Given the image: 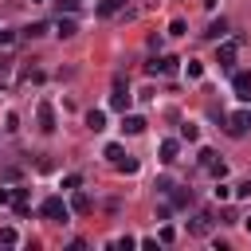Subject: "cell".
<instances>
[{
  "label": "cell",
  "instance_id": "obj_1",
  "mask_svg": "<svg viewBox=\"0 0 251 251\" xmlns=\"http://www.w3.org/2000/svg\"><path fill=\"white\" fill-rule=\"evenodd\" d=\"M39 212H43L47 220H55V224H67V216H71V204H63V196H47V200L39 204Z\"/></svg>",
  "mask_w": 251,
  "mask_h": 251
},
{
  "label": "cell",
  "instance_id": "obj_2",
  "mask_svg": "<svg viewBox=\"0 0 251 251\" xmlns=\"http://www.w3.org/2000/svg\"><path fill=\"white\" fill-rule=\"evenodd\" d=\"M251 129V110H235V114H227V133L231 137H243Z\"/></svg>",
  "mask_w": 251,
  "mask_h": 251
},
{
  "label": "cell",
  "instance_id": "obj_3",
  "mask_svg": "<svg viewBox=\"0 0 251 251\" xmlns=\"http://www.w3.org/2000/svg\"><path fill=\"white\" fill-rule=\"evenodd\" d=\"M35 122H39L43 133H55V106H51V102H39V106H35Z\"/></svg>",
  "mask_w": 251,
  "mask_h": 251
},
{
  "label": "cell",
  "instance_id": "obj_4",
  "mask_svg": "<svg viewBox=\"0 0 251 251\" xmlns=\"http://www.w3.org/2000/svg\"><path fill=\"white\" fill-rule=\"evenodd\" d=\"M188 231H192V235H208V231H212V212L200 208V212L188 220Z\"/></svg>",
  "mask_w": 251,
  "mask_h": 251
},
{
  "label": "cell",
  "instance_id": "obj_5",
  "mask_svg": "<svg viewBox=\"0 0 251 251\" xmlns=\"http://www.w3.org/2000/svg\"><path fill=\"white\" fill-rule=\"evenodd\" d=\"M239 43H243V35H235L231 43H220V51H216V63H220V67H231V63H235V47H239Z\"/></svg>",
  "mask_w": 251,
  "mask_h": 251
},
{
  "label": "cell",
  "instance_id": "obj_6",
  "mask_svg": "<svg viewBox=\"0 0 251 251\" xmlns=\"http://www.w3.org/2000/svg\"><path fill=\"white\" fill-rule=\"evenodd\" d=\"M176 63H180V59H173V55H161V59L145 63V71H149V75H173V71H176Z\"/></svg>",
  "mask_w": 251,
  "mask_h": 251
},
{
  "label": "cell",
  "instance_id": "obj_7",
  "mask_svg": "<svg viewBox=\"0 0 251 251\" xmlns=\"http://www.w3.org/2000/svg\"><path fill=\"white\" fill-rule=\"evenodd\" d=\"M110 106H114V110H122V114L129 110V86H126L122 78L114 82V94H110Z\"/></svg>",
  "mask_w": 251,
  "mask_h": 251
},
{
  "label": "cell",
  "instance_id": "obj_8",
  "mask_svg": "<svg viewBox=\"0 0 251 251\" xmlns=\"http://www.w3.org/2000/svg\"><path fill=\"white\" fill-rule=\"evenodd\" d=\"M231 90H235V98L251 102V71H239V75L231 78Z\"/></svg>",
  "mask_w": 251,
  "mask_h": 251
},
{
  "label": "cell",
  "instance_id": "obj_9",
  "mask_svg": "<svg viewBox=\"0 0 251 251\" xmlns=\"http://www.w3.org/2000/svg\"><path fill=\"white\" fill-rule=\"evenodd\" d=\"M94 208V200H90V192H82V188H75V196H71V212H78V216H86Z\"/></svg>",
  "mask_w": 251,
  "mask_h": 251
},
{
  "label": "cell",
  "instance_id": "obj_10",
  "mask_svg": "<svg viewBox=\"0 0 251 251\" xmlns=\"http://www.w3.org/2000/svg\"><path fill=\"white\" fill-rule=\"evenodd\" d=\"M122 133H145V118L141 114H126L122 118Z\"/></svg>",
  "mask_w": 251,
  "mask_h": 251
},
{
  "label": "cell",
  "instance_id": "obj_11",
  "mask_svg": "<svg viewBox=\"0 0 251 251\" xmlns=\"http://www.w3.org/2000/svg\"><path fill=\"white\" fill-rule=\"evenodd\" d=\"M86 129H90V133H102V129H106V114H102V110H90V114H86Z\"/></svg>",
  "mask_w": 251,
  "mask_h": 251
},
{
  "label": "cell",
  "instance_id": "obj_12",
  "mask_svg": "<svg viewBox=\"0 0 251 251\" xmlns=\"http://www.w3.org/2000/svg\"><path fill=\"white\" fill-rule=\"evenodd\" d=\"M55 31H59V35H63V39H71V35H75V31H78V24H75V20H71V16H59V24H55Z\"/></svg>",
  "mask_w": 251,
  "mask_h": 251
},
{
  "label": "cell",
  "instance_id": "obj_13",
  "mask_svg": "<svg viewBox=\"0 0 251 251\" xmlns=\"http://www.w3.org/2000/svg\"><path fill=\"white\" fill-rule=\"evenodd\" d=\"M176 149H180V145H176L173 137H165V141H161V161H165V165H173V161H176Z\"/></svg>",
  "mask_w": 251,
  "mask_h": 251
},
{
  "label": "cell",
  "instance_id": "obj_14",
  "mask_svg": "<svg viewBox=\"0 0 251 251\" xmlns=\"http://www.w3.org/2000/svg\"><path fill=\"white\" fill-rule=\"evenodd\" d=\"M224 35H227V24H224V20H212L208 31H204V39H224Z\"/></svg>",
  "mask_w": 251,
  "mask_h": 251
},
{
  "label": "cell",
  "instance_id": "obj_15",
  "mask_svg": "<svg viewBox=\"0 0 251 251\" xmlns=\"http://www.w3.org/2000/svg\"><path fill=\"white\" fill-rule=\"evenodd\" d=\"M114 169H118V173H137V157H129V153H122V157L114 161Z\"/></svg>",
  "mask_w": 251,
  "mask_h": 251
},
{
  "label": "cell",
  "instance_id": "obj_16",
  "mask_svg": "<svg viewBox=\"0 0 251 251\" xmlns=\"http://www.w3.org/2000/svg\"><path fill=\"white\" fill-rule=\"evenodd\" d=\"M126 4H129V0H102V4H98V16H114V12L126 8Z\"/></svg>",
  "mask_w": 251,
  "mask_h": 251
},
{
  "label": "cell",
  "instance_id": "obj_17",
  "mask_svg": "<svg viewBox=\"0 0 251 251\" xmlns=\"http://www.w3.org/2000/svg\"><path fill=\"white\" fill-rule=\"evenodd\" d=\"M12 204H16V212L24 216V212H27V188H16V192H12Z\"/></svg>",
  "mask_w": 251,
  "mask_h": 251
},
{
  "label": "cell",
  "instance_id": "obj_18",
  "mask_svg": "<svg viewBox=\"0 0 251 251\" xmlns=\"http://www.w3.org/2000/svg\"><path fill=\"white\" fill-rule=\"evenodd\" d=\"M173 204H176V208L192 204V188H176V192H173Z\"/></svg>",
  "mask_w": 251,
  "mask_h": 251
},
{
  "label": "cell",
  "instance_id": "obj_19",
  "mask_svg": "<svg viewBox=\"0 0 251 251\" xmlns=\"http://www.w3.org/2000/svg\"><path fill=\"white\" fill-rule=\"evenodd\" d=\"M24 35H27V39H39V35H47V24L39 20V24H31V27H24Z\"/></svg>",
  "mask_w": 251,
  "mask_h": 251
},
{
  "label": "cell",
  "instance_id": "obj_20",
  "mask_svg": "<svg viewBox=\"0 0 251 251\" xmlns=\"http://www.w3.org/2000/svg\"><path fill=\"white\" fill-rule=\"evenodd\" d=\"M208 173H212V176H216V180H224V176H227V165H224V161H220V157H216V161H212V165H208Z\"/></svg>",
  "mask_w": 251,
  "mask_h": 251
},
{
  "label": "cell",
  "instance_id": "obj_21",
  "mask_svg": "<svg viewBox=\"0 0 251 251\" xmlns=\"http://www.w3.org/2000/svg\"><path fill=\"white\" fill-rule=\"evenodd\" d=\"M0 243H4V247H16V243H20L16 227H4V231H0Z\"/></svg>",
  "mask_w": 251,
  "mask_h": 251
},
{
  "label": "cell",
  "instance_id": "obj_22",
  "mask_svg": "<svg viewBox=\"0 0 251 251\" xmlns=\"http://www.w3.org/2000/svg\"><path fill=\"white\" fill-rule=\"evenodd\" d=\"M0 176H4V180H20V165H4Z\"/></svg>",
  "mask_w": 251,
  "mask_h": 251
},
{
  "label": "cell",
  "instance_id": "obj_23",
  "mask_svg": "<svg viewBox=\"0 0 251 251\" xmlns=\"http://www.w3.org/2000/svg\"><path fill=\"white\" fill-rule=\"evenodd\" d=\"M216 200H231V184H224V180H216Z\"/></svg>",
  "mask_w": 251,
  "mask_h": 251
},
{
  "label": "cell",
  "instance_id": "obj_24",
  "mask_svg": "<svg viewBox=\"0 0 251 251\" xmlns=\"http://www.w3.org/2000/svg\"><path fill=\"white\" fill-rule=\"evenodd\" d=\"M180 137H184V141H196L200 129H196V126H180Z\"/></svg>",
  "mask_w": 251,
  "mask_h": 251
},
{
  "label": "cell",
  "instance_id": "obj_25",
  "mask_svg": "<svg viewBox=\"0 0 251 251\" xmlns=\"http://www.w3.org/2000/svg\"><path fill=\"white\" fill-rule=\"evenodd\" d=\"M235 196H239V200H251V180H243V184H235Z\"/></svg>",
  "mask_w": 251,
  "mask_h": 251
},
{
  "label": "cell",
  "instance_id": "obj_26",
  "mask_svg": "<svg viewBox=\"0 0 251 251\" xmlns=\"http://www.w3.org/2000/svg\"><path fill=\"white\" fill-rule=\"evenodd\" d=\"M4 129H8V133H16V129H20V118H16V114H8V118H4Z\"/></svg>",
  "mask_w": 251,
  "mask_h": 251
},
{
  "label": "cell",
  "instance_id": "obj_27",
  "mask_svg": "<svg viewBox=\"0 0 251 251\" xmlns=\"http://www.w3.org/2000/svg\"><path fill=\"white\" fill-rule=\"evenodd\" d=\"M212 161H216V153H212V149H200V169H208Z\"/></svg>",
  "mask_w": 251,
  "mask_h": 251
},
{
  "label": "cell",
  "instance_id": "obj_28",
  "mask_svg": "<svg viewBox=\"0 0 251 251\" xmlns=\"http://www.w3.org/2000/svg\"><path fill=\"white\" fill-rule=\"evenodd\" d=\"M153 188H157V192H173V188H176V184H173V180H169V176H161V180H157V184H153Z\"/></svg>",
  "mask_w": 251,
  "mask_h": 251
},
{
  "label": "cell",
  "instance_id": "obj_29",
  "mask_svg": "<svg viewBox=\"0 0 251 251\" xmlns=\"http://www.w3.org/2000/svg\"><path fill=\"white\" fill-rule=\"evenodd\" d=\"M157 239H161V243H173V239H176V231H173V227H161V231H157Z\"/></svg>",
  "mask_w": 251,
  "mask_h": 251
},
{
  "label": "cell",
  "instance_id": "obj_30",
  "mask_svg": "<svg viewBox=\"0 0 251 251\" xmlns=\"http://www.w3.org/2000/svg\"><path fill=\"white\" fill-rule=\"evenodd\" d=\"M169 35H184V20H173L169 24Z\"/></svg>",
  "mask_w": 251,
  "mask_h": 251
},
{
  "label": "cell",
  "instance_id": "obj_31",
  "mask_svg": "<svg viewBox=\"0 0 251 251\" xmlns=\"http://www.w3.org/2000/svg\"><path fill=\"white\" fill-rule=\"evenodd\" d=\"M12 39H16V31H8V27H0V47H8Z\"/></svg>",
  "mask_w": 251,
  "mask_h": 251
},
{
  "label": "cell",
  "instance_id": "obj_32",
  "mask_svg": "<svg viewBox=\"0 0 251 251\" xmlns=\"http://www.w3.org/2000/svg\"><path fill=\"white\" fill-rule=\"evenodd\" d=\"M78 4H82V0H59V8H63V12H78Z\"/></svg>",
  "mask_w": 251,
  "mask_h": 251
},
{
  "label": "cell",
  "instance_id": "obj_33",
  "mask_svg": "<svg viewBox=\"0 0 251 251\" xmlns=\"http://www.w3.org/2000/svg\"><path fill=\"white\" fill-rule=\"evenodd\" d=\"M8 71H12V59H8V55H0V75H8Z\"/></svg>",
  "mask_w": 251,
  "mask_h": 251
},
{
  "label": "cell",
  "instance_id": "obj_34",
  "mask_svg": "<svg viewBox=\"0 0 251 251\" xmlns=\"http://www.w3.org/2000/svg\"><path fill=\"white\" fill-rule=\"evenodd\" d=\"M4 204H12V192H8V188H0V208H4Z\"/></svg>",
  "mask_w": 251,
  "mask_h": 251
},
{
  "label": "cell",
  "instance_id": "obj_35",
  "mask_svg": "<svg viewBox=\"0 0 251 251\" xmlns=\"http://www.w3.org/2000/svg\"><path fill=\"white\" fill-rule=\"evenodd\" d=\"M243 227H247V235H251V216H247V220H243Z\"/></svg>",
  "mask_w": 251,
  "mask_h": 251
},
{
  "label": "cell",
  "instance_id": "obj_36",
  "mask_svg": "<svg viewBox=\"0 0 251 251\" xmlns=\"http://www.w3.org/2000/svg\"><path fill=\"white\" fill-rule=\"evenodd\" d=\"M31 4H43V0H31Z\"/></svg>",
  "mask_w": 251,
  "mask_h": 251
}]
</instances>
